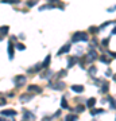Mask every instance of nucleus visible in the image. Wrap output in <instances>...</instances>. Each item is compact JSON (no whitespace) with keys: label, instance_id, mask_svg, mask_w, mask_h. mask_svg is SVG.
I'll return each instance as SVG.
<instances>
[{"label":"nucleus","instance_id":"nucleus-1","mask_svg":"<svg viewBox=\"0 0 116 121\" xmlns=\"http://www.w3.org/2000/svg\"><path fill=\"white\" fill-rule=\"evenodd\" d=\"M89 39L88 34L84 32V31H78V32H74L73 38H72V42H86Z\"/></svg>","mask_w":116,"mask_h":121},{"label":"nucleus","instance_id":"nucleus-2","mask_svg":"<svg viewBox=\"0 0 116 121\" xmlns=\"http://www.w3.org/2000/svg\"><path fill=\"white\" fill-rule=\"evenodd\" d=\"M27 82V78L24 75H16V77L14 78V85L16 87H22L24 86V83Z\"/></svg>","mask_w":116,"mask_h":121},{"label":"nucleus","instance_id":"nucleus-3","mask_svg":"<svg viewBox=\"0 0 116 121\" xmlns=\"http://www.w3.org/2000/svg\"><path fill=\"white\" fill-rule=\"evenodd\" d=\"M49 86L53 87V89H56V90H62L65 87V83L62 82V81H60V79H56V83L49 82Z\"/></svg>","mask_w":116,"mask_h":121},{"label":"nucleus","instance_id":"nucleus-4","mask_svg":"<svg viewBox=\"0 0 116 121\" xmlns=\"http://www.w3.org/2000/svg\"><path fill=\"white\" fill-rule=\"evenodd\" d=\"M27 91L28 93H37V94H41L42 93V87L38 86V85H28V87H27Z\"/></svg>","mask_w":116,"mask_h":121},{"label":"nucleus","instance_id":"nucleus-5","mask_svg":"<svg viewBox=\"0 0 116 121\" xmlns=\"http://www.w3.org/2000/svg\"><path fill=\"white\" fill-rule=\"evenodd\" d=\"M88 60H96L97 58H99V54H97V51H96L95 48H89V51H88Z\"/></svg>","mask_w":116,"mask_h":121},{"label":"nucleus","instance_id":"nucleus-6","mask_svg":"<svg viewBox=\"0 0 116 121\" xmlns=\"http://www.w3.org/2000/svg\"><path fill=\"white\" fill-rule=\"evenodd\" d=\"M32 97H34V94H32V93H27V94H22L20 97H19V101H20V102H28L30 99H32Z\"/></svg>","mask_w":116,"mask_h":121},{"label":"nucleus","instance_id":"nucleus-7","mask_svg":"<svg viewBox=\"0 0 116 121\" xmlns=\"http://www.w3.org/2000/svg\"><path fill=\"white\" fill-rule=\"evenodd\" d=\"M42 69V63H38V65L32 66V67H30V69L27 70V73L28 74H32V73H38L39 70Z\"/></svg>","mask_w":116,"mask_h":121},{"label":"nucleus","instance_id":"nucleus-8","mask_svg":"<svg viewBox=\"0 0 116 121\" xmlns=\"http://www.w3.org/2000/svg\"><path fill=\"white\" fill-rule=\"evenodd\" d=\"M1 114L5 117H15L16 116V112L15 110H12V109H7V110H3L1 112Z\"/></svg>","mask_w":116,"mask_h":121},{"label":"nucleus","instance_id":"nucleus-9","mask_svg":"<svg viewBox=\"0 0 116 121\" xmlns=\"http://www.w3.org/2000/svg\"><path fill=\"white\" fill-rule=\"evenodd\" d=\"M77 62H78V60H77V58H76V56H69V58H68V69L73 67Z\"/></svg>","mask_w":116,"mask_h":121},{"label":"nucleus","instance_id":"nucleus-10","mask_svg":"<svg viewBox=\"0 0 116 121\" xmlns=\"http://www.w3.org/2000/svg\"><path fill=\"white\" fill-rule=\"evenodd\" d=\"M69 50H70V44H69V43L68 44H64V46L58 50L57 54H58V55H62V54H65V52H69Z\"/></svg>","mask_w":116,"mask_h":121},{"label":"nucleus","instance_id":"nucleus-11","mask_svg":"<svg viewBox=\"0 0 116 121\" xmlns=\"http://www.w3.org/2000/svg\"><path fill=\"white\" fill-rule=\"evenodd\" d=\"M23 117H24L26 120H35V114L31 113L30 110H24V112H23Z\"/></svg>","mask_w":116,"mask_h":121},{"label":"nucleus","instance_id":"nucleus-12","mask_svg":"<svg viewBox=\"0 0 116 121\" xmlns=\"http://www.w3.org/2000/svg\"><path fill=\"white\" fill-rule=\"evenodd\" d=\"M70 89L73 91H76V93H82V91H84V86H82V85H72Z\"/></svg>","mask_w":116,"mask_h":121},{"label":"nucleus","instance_id":"nucleus-13","mask_svg":"<svg viewBox=\"0 0 116 121\" xmlns=\"http://www.w3.org/2000/svg\"><path fill=\"white\" fill-rule=\"evenodd\" d=\"M8 56L11 60L14 59V46H12V42L11 40L8 42Z\"/></svg>","mask_w":116,"mask_h":121},{"label":"nucleus","instance_id":"nucleus-14","mask_svg":"<svg viewBox=\"0 0 116 121\" xmlns=\"http://www.w3.org/2000/svg\"><path fill=\"white\" fill-rule=\"evenodd\" d=\"M95 105H96V98H89L88 101H86V106H88V108L92 109Z\"/></svg>","mask_w":116,"mask_h":121},{"label":"nucleus","instance_id":"nucleus-15","mask_svg":"<svg viewBox=\"0 0 116 121\" xmlns=\"http://www.w3.org/2000/svg\"><path fill=\"white\" fill-rule=\"evenodd\" d=\"M8 31H9V27H8V26H3V27H0V34L3 35V36L8 34Z\"/></svg>","mask_w":116,"mask_h":121},{"label":"nucleus","instance_id":"nucleus-16","mask_svg":"<svg viewBox=\"0 0 116 121\" xmlns=\"http://www.w3.org/2000/svg\"><path fill=\"white\" fill-rule=\"evenodd\" d=\"M78 117L76 114H68V116L65 117V121H77Z\"/></svg>","mask_w":116,"mask_h":121},{"label":"nucleus","instance_id":"nucleus-17","mask_svg":"<svg viewBox=\"0 0 116 121\" xmlns=\"http://www.w3.org/2000/svg\"><path fill=\"white\" fill-rule=\"evenodd\" d=\"M108 89H109V85H108V82H103V86L100 87V90H101V93H107Z\"/></svg>","mask_w":116,"mask_h":121},{"label":"nucleus","instance_id":"nucleus-18","mask_svg":"<svg viewBox=\"0 0 116 121\" xmlns=\"http://www.w3.org/2000/svg\"><path fill=\"white\" fill-rule=\"evenodd\" d=\"M61 108L69 109V105H68V102H66V98H65V97H62V99H61Z\"/></svg>","mask_w":116,"mask_h":121},{"label":"nucleus","instance_id":"nucleus-19","mask_svg":"<svg viewBox=\"0 0 116 121\" xmlns=\"http://www.w3.org/2000/svg\"><path fill=\"white\" fill-rule=\"evenodd\" d=\"M49 63H50V55H47L46 58H45V60H43V63H42V67L46 69V67L49 66Z\"/></svg>","mask_w":116,"mask_h":121},{"label":"nucleus","instance_id":"nucleus-20","mask_svg":"<svg viewBox=\"0 0 116 121\" xmlns=\"http://www.w3.org/2000/svg\"><path fill=\"white\" fill-rule=\"evenodd\" d=\"M88 73H89L90 75H96V73H97V69H96L95 66H90L89 69H88Z\"/></svg>","mask_w":116,"mask_h":121},{"label":"nucleus","instance_id":"nucleus-21","mask_svg":"<svg viewBox=\"0 0 116 121\" xmlns=\"http://www.w3.org/2000/svg\"><path fill=\"white\" fill-rule=\"evenodd\" d=\"M57 5L54 4H49V5H42L41 8H39V11H45V9H50V8H56Z\"/></svg>","mask_w":116,"mask_h":121},{"label":"nucleus","instance_id":"nucleus-22","mask_svg":"<svg viewBox=\"0 0 116 121\" xmlns=\"http://www.w3.org/2000/svg\"><path fill=\"white\" fill-rule=\"evenodd\" d=\"M99 59L101 60L103 63H109V62H111V59H112V58H107V56H105V55H101V56H100V58H99Z\"/></svg>","mask_w":116,"mask_h":121},{"label":"nucleus","instance_id":"nucleus-23","mask_svg":"<svg viewBox=\"0 0 116 121\" xmlns=\"http://www.w3.org/2000/svg\"><path fill=\"white\" fill-rule=\"evenodd\" d=\"M100 113H104L103 109H92L90 114H92V116H96V114H100Z\"/></svg>","mask_w":116,"mask_h":121},{"label":"nucleus","instance_id":"nucleus-24","mask_svg":"<svg viewBox=\"0 0 116 121\" xmlns=\"http://www.w3.org/2000/svg\"><path fill=\"white\" fill-rule=\"evenodd\" d=\"M66 74H68V70H61L60 73L57 74V79H60L61 77H65Z\"/></svg>","mask_w":116,"mask_h":121},{"label":"nucleus","instance_id":"nucleus-25","mask_svg":"<svg viewBox=\"0 0 116 121\" xmlns=\"http://www.w3.org/2000/svg\"><path fill=\"white\" fill-rule=\"evenodd\" d=\"M1 3H9V4H14V3H15V4H19V0H1Z\"/></svg>","mask_w":116,"mask_h":121},{"label":"nucleus","instance_id":"nucleus-26","mask_svg":"<svg viewBox=\"0 0 116 121\" xmlns=\"http://www.w3.org/2000/svg\"><path fill=\"white\" fill-rule=\"evenodd\" d=\"M99 31H100V27H89V32H92V34H96Z\"/></svg>","mask_w":116,"mask_h":121},{"label":"nucleus","instance_id":"nucleus-27","mask_svg":"<svg viewBox=\"0 0 116 121\" xmlns=\"http://www.w3.org/2000/svg\"><path fill=\"white\" fill-rule=\"evenodd\" d=\"M108 101H109V105H111L112 110H115V99L112 98V97H109V98H108Z\"/></svg>","mask_w":116,"mask_h":121},{"label":"nucleus","instance_id":"nucleus-28","mask_svg":"<svg viewBox=\"0 0 116 121\" xmlns=\"http://www.w3.org/2000/svg\"><path fill=\"white\" fill-rule=\"evenodd\" d=\"M84 110H85V106H84V105H77V108H76V112L81 113V112H84Z\"/></svg>","mask_w":116,"mask_h":121},{"label":"nucleus","instance_id":"nucleus-29","mask_svg":"<svg viewBox=\"0 0 116 121\" xmlns=\"http://www.w3.org/2000/svg\"><path fill=\"white\" fill-rule=\"evenodd\" d=\"M51 70H47V71H45V73H42V74H41V77H42V78H46V77H49V75H51Z\"/></svg>","mask_w":116,"mask_h":121},{"label":"nucleus","instance_id":"nucleus-30","mask_svg":"<svg viewBox=\"0 0 116 121\" xmlns=\"http://www.w3.org/2000/svg\"><path fill=\"white\" fill-rule=\"evenodd\" d=\"M16 48L18 50H20V51H23V50L26 48V46H24L23 43H16Z\"/></svg>","mask_w":116,"mask_h":121},{"label":"nucleus","instance_id":"nucleus-31","mask_svg":"<svg viewBox=\"0 0 116 121\" xmlns=\"http://www.w3.org/2000/svg\"><path fill=\"white\" fill-rule=\"evenodd\" d=\"M5 104H7V101H5V98H4V97H1V95H0V106H4Z\"/></svg>","mask_w":116,"mask_h":121},{"label":"nucleus","instance_id":"nucleus-32","mask_svg":"<svg viewBox=\"0 0 116 121\" xmlns=\"http://www.w3.org/2000/svg\"><path fill=\"white\" fill-rule=\"evenodd\" d=\"M34 4H37L35 0H28V1H27V5H28V7H34Z\"/></svg>","mask_w":116,"mask_h":121},{"label":"nucleus","instance_id":"nucleus-33","mask_svg":"<svg viewBox=\"0 0 116 121\" xmlns=\"http://www.w3.org/2000/svg\"><path fill=\"white\" fill-rule=\"evenodd\" d=\"M103 44H104V46H108V39H104V40H103Z\"/></svg>","mask_w":116,"mask_h":121},{"label":"nucleus","instance_id":"nucleus-34","mask_svg":"<svg viewBox=\"0 0 116 121\" xmlns=\"http://www.w3.org/2000/svg\"><path fill=\"white\" fill-rule=\"evenodd\" d=\"M47 1H49V3H54V1H56V3H57L58 0H47Z\"/></svg>","mask_w":116,"mask_h":121},{"label":"nucleus","instance_id":"nucleus-35","mask_svg":"<svg viewBox=\"0 0 116 121\" xmlns=\"http://www.w3.org/2000/svg\"><path fill=\"white\" fill-rule=\"evenodd\" d=\"M3 38H4V36H3V35H0V40H3Z\"/></svg>","mask_w":116,"mask_h":121},{"label":"nucleus","instance_id":"nucleus-36","mask_svg":"<svg viewBox=\"0 0 116 121\" xmlns=\"http://www.w3.org/2000/svg\"><path fill=\"white\" fill-rule=\"evenodd\" d=\"M0 121H4V118H0Z\"/></svg>","mask_w":116,"mask_h":121}]
</instances>
